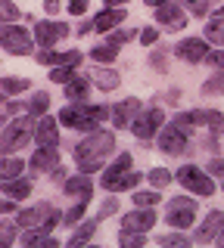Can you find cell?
Segmentation results:
<instances>
[{
    "label": "cell",
    "mask_w": 224,
    "mask_h": 248,
    "mask_svg": "<svg viewBox=\"0 0 224 248\" xmlns=\"http://www.w3.org/2000/svg\"><path fill=\"white\" fill-rule=\"evenodd\" d=\"M218 93H224V75H212L203 84V96H218Z\"/></svg>",
    "instance_id": "39"
},
{
    "label": "cell",
    "mask_w": 224,
    "mask_h": 248,
    "mask_svg": "<svg viewBox=\"0 0 224 248\" xmlns=\"http://www.w3.org/2000/svg\"><path fill=\"white\" fill-rule=\"evenodd\" d=\"M66 99H72V106H81L84 99H90V81L84 75H75L66 84Z\"/></svg>",
    "instance_id": "22"
},
{
    "label": "cell",
    "mask_w": 224,
    "mask_h": 248,
    "mask_svg": "<svg viewBox=\"0 0 224 248\" xmlns=\"http://www.w3.org/2000/svg\"><path fill=\"white\" fill-rule=\"evenodd\" d=\"M109 115H112L109 106H87V103L72 106V103H69L63 112H59L56 121L66 124V127H72V130H90V134H94L97 124H103Z\"/></svg>",
    "instance_id": "2"
},
{
    "label": "cell",
    "mask_w": 224,
    "mask_h": 248,
    "mask_svg": "<svg viewBox=\"0 0 224 248\" xmlns=\"http://www.w3.org/2000/svg\"><path fill=\"white\" fill-rule=\"evenodd\" d=\"M208 174H218V177H221V189H224V158L208 161Z\"/></svg>",
    "instance_id": "49"
},
{
    "label": "cell",
    "mask_w": 224,
    "mask_h": 248,
    "mask_svg": "<svg viewBox=\"0 0 224 248\" xmlns=\"http://www.w3.org/2000/svg\"><path fill=\"white\" fill-rule=\"evenodd\" d=\"M196 211H199L196 199L177 196V199H172L165 205V220L172 223L174 230H187V227H193V220H196Z\"/></svg>",
    "instance_id": "6"
},
{
    "label": "cell",
    "mask_w": 224,
    "mask_h": 248,
    "mask_svg": "<svg viewBox=\"0 0 224 248\" xmlns=\"http://www.w3.org/2000/svg\"><path fill=\"white\" fill-rule=\"evenodd\" d=\"M172 127L181 130L184 137H190V134H193V118H190V112H177L174 121H172Z\"/></svg>",
    "instance_id": "40"
},
{
    "label": "cell",
    "mask_w": 224,
    "mask_h": 248,
    "mask_svg": "<svg viewBox=\"0 0 224 248\" xmlns=\"http://www.w3.org/2000/svg\"><path fill=\"white\" fill-rule=\"evenodd\" d=\"M156 22L165 31H181L187 25V10H184L181 3H162L156 10Z\"/></svg>",
    "instance_id": "13"
},
{
    "label": "cell",
    "mask_w": 224,
    "mask_h": 248,
    "mask_svg": "<svg viewBox=\"0 0 224 248\" xmlns=\"http://www.w3.org/2000/svg\"><path fill=\"white\" fill-rule=\"evenodd\" d=\"M146 177H150L153 189H162V186H168V183L174 180V177H172V170H165V168H153V170H150Z\"/></svg>",
    "instance_id": "37"
},
{
    "label": "cell",
    "mask_w": 224,
    "mask_h": 248,
    "mask_svg": "<svg viewBox=\"0 0 224 248\" xmlns=\"http://www.w3.org/2000/svg\"><path fill=\"white\" fill-rule=\"evenodd\" d=\"M115 56H119V50L109 46V44H97L94 50H90V59L100 62V65H103V62H115Z\"/></svg>",
    "instance_id": "33"
},
{
    "label": "cell",
    "mask_w": 224,
    "mask_h": 248,
    "mask_svg": "<svg viewBox=\"0 0 224 248\" xmlns=\"http://www.w3.org/2000/svg\"><path fill=\"white\" fill-rule=\"evenodd\" d=\"M22 112V106L19 103H6L3 108H0V115H19Z\"/></svg>",
    "instance_id": "51"
},
{
    "label": "cell",
    "mask_w": 224,
    "mask_h": 248,
    "mask_svg": "<svg viewBox=\"0 0 224 248\" xmlns=\"http://www.w3.org/2000/svg\"><path fill=\"white\" fill-rule=\"evenodd\" d=\"M119 245H121V248H146V236H143V232L121 230V232H119Z\"/></svg>",
    "instance_id": "32"
},
{
    "label": "cell",
    "mask_w": 224,
    "mask_h": 248,
    "mask_svg": "<svg viewBox=\"0 0 224 248\" xmlns=\"http://www.w3.org/2000/svg\"><path fill=\"white\" fill-rule=\"evenodd\" d=\"M0 46H3L10 56H28V53L34 50V37L22 25H3L0 28Z\"/></svg>",
    "instance_id": "7"
},
{
    "label": "cell",
    "mask_w": 224,
    "mask_h": 248,
    "mask_svg": "<svg viewBox=\"0 0 224 248\" xmlns=\"http://www.w3.org/2000/svg\"><path fill=\"white\" fill-rule=\"evenodd\" d=\"M140 180H143L140 170H128V174H115V177L103 174L100 177V186H103L106 192H128V189H137Z\"/></svg>",
    "instance_id": "15"
},
{
    "label": "cell",
    "mask_w": 224,
    "mask_h": 248,
    "mask_svg": "<svg viewBox=\"0 0 224 248\" xmlns=\"http://www.w3.org/2000/svg\"><path fill=\"white\" fill-rule=\"evenodd\" d=\"M131 37H134V31H125V28H115L112 34H109V41H106V44H109V46H115V50H119V46H121V44H128Z\"/></svg>",
    "instance_id": "43"
},
{
    "label": "cell",
    "mask_w": 224,
    "mask_h": 248,
    "mask_svg": "<svg viewBox=\"0 0 224 248\" xmlns=\"http://www.w3.org/2000/svg\"><path fill=\"white\" fill-rule=\"evenodd\" d=\"M221 230H224V211H208L206 220L196 227V232H193V239H196L199 245H208V242H215V239L221 236Z\"/></svg>",
    "instance_id": "14"
},
{
    "label": "cell",
    "mask_w": 224,
    "mask_h": 248,
    "mask_svg": "<svg viewBox=\"0 0 224 248\" xmlns=\"http://www.w3.org/2000/svg\"><path fill=\"white\" fill-rule=\"evenodd\" d=\"M212 53V46H208L203 37H187V41H181L174 46V56L190 62V65H196V62H206V56Z\"/></svg>",
    "instance_id": "10"
},
{
    "label": "cell",
    "mask_w": 224,
    "mask_h": 248,
    "mask_svg": "<svg viewBox=\"0 0 224 248\" xmlns=\"http://www.w3.org/2000/svg\"><path fill=\"white\" fill-rule=\"evenodd\" d=\"M159 192L153 189V192H134V208H153V205H159Z\"/></svg>",
    "instance_id": "42"
},
{
    "label": "cell",
    "mask_w": 224,
    "mask_h": 248,
    "mask_svg": "<svg viewBox=\"0 0 224 248\" xmlns=\"http://www.w3.org/2000/svg\"><path fill=\"white\" fill-rule=\"evenodd\" d=\"M81 53L78 50H41L37 53V62L41 65H50V68H78L81 65Z\"/></svg>",
    "instance_id": "11"
},
{
    "label": "cell",
    "mask_w": 224,
    "mask_h": 248,
    "mask_svg": "<svg viewBox=\"0 0 224 248\" xmlns=\"http://www.w3.org/2000/svg\"><path fill=\"white\" fill-rule=\"evenodd\" d=\"M215 242H218V248H224V230H221V236L215 239Z\"/></svg>",
    "instance_id": "56"
},
{
    "label": "cell",
    "mask_w": 224,
    "mask_h": 248,
    "mask_svg": "<svg viewBox=\"0 0 224 248\" xmlns=\"http://www.w3.org/2000/svg\"><path fill=\"white\" fill-rule=\"evenodd\" d=\"M6 106V96H3V93H0V108H3Z\"/></svg>",
    "instance_id": "57"
},
{
    "label": "cell",
    "mask_w": 224,
    "mask_h": 248,
    "mask_svg": "<svg viewBox=\"0 0 224 248\" xmlns=\"http://www.w3.org/2000/svg\"><path fill=\"white\" fill-rule=\"evenodd\" d=\"M22 170H25V161L22 158H0V183H13L22 177Z\"/></svg>",
    "instance_id": "25"
},
{
    "label": "cell",
    "mask_w": 224,
    "mask_h": 248,
    "mask_svg": "<svg viewBox=\"0 0 224 248\" xmlns=\"http://www.w3.org/2000/svg\"><path fill=\"white\" fill-rule=\"evenodd\" d=\"M187 10H190L193 16H206V13H208V3H190Z\"/></svg>",
    "instance_id": "52"
},
{
    "label": "cell",
    "mask_w": 224,
    "mask_h": 248,
    "mask_svg": "<svg viewBox=\"0 0 224 248\" xmlns=\"http://www.w3.org/2000/svg\"><path fill=\"white\" fill-rule=\"evenodd\" d=\"M156 41H159V28H143L140 31V44L143 46H153Z\"/></svg>",
    "instance_id": "48"
},
{
    "label": "cell",
    "mask_w": 224,
    "mask_h": 248,
    "mask_svg": "<svg viewBox=\"0 0 224 248\" xmlns=\"http://www.w3.org/2000/svg\"><path fill=\"white\" fill-rule=\"evenodd\" d=\"M206 62H208L212 68H218V72H224V50H212V53L206 56Z\"/></svg>",
    "instance_id": "46"
},
{
    "label": "cell",
    "mask_w": 224,
    "mask_h": 248,
    "mask_svg": "<svg viewBox=\"0 0 224 248\" xmlns=\"http://www.w3.org/2000/svg\"><path fill=\"white\" fill-rule=\"evenodd\" d=\"M19 10L13 3H6V0H0V22H3V25H16V19H19Z\"/></svg>",
    "instance_id": "41"
},
{
    "label": "cell",
    "mask_w": 224,
    "mask_h": 248,
    "mask_svg": "<svg viewBox=\"0 0 224 248\" xmlns=\"http://www.w3.org/2000/svg\"><path fill=\"white\" fill-rule=\"evenodd\" d=\"M53 180H56V183H66V168H56V170H53Z\"/></svg>",
    "instance_id": "54"
},
{
    "label": "cell",
    "mask_w": 224,
    "mask_h": 248,
    "mask_svg": "<svg viewBox=\"0 0 224 248\" xmlns=\"http://www.w3.org/2000/svg\"><path fill=\"white\" fill-rule=\"evenodd\" d=\"M162 124H165V115H162V108H146V112L137 115V121L131 124V134L137 140H153L162 130Z\"/></svg>",
    "instance_id": "8"
},
{
    "label": "cell",
    "mask_w": 224,
    "mask_h": 248,
    "mask_svg": "<svg viewBox=\"0 0 224 248\" xmlns=\"http://www.w3.org/2000/svg\"><path fill=\"white\" fill-rule=\"evenodd\" d=\"M128 170H131V155H128V152H121L119 158H115L112 165L106 168V174H109V177H115V174H128Z\"/></svg>",
    "instance_id": "38"
},
{
    "label": "cell",
    "mask_w": 224,
    "mask_h": 248,
    "mask_svg": "<svg viewBox=\"0 0 224 248\" xmlns=\"http://www.w3.org/2000/svg\"><path fill=\"white\" fill-rule=\"evenodd\" d=\"M28 168H32L34 174H44V170H56V168H59V152H56V149H34L32 161H28Z\"/></svg>",
    "instance_id": "21"
},
{
    "label": "cell",
    "mask_w": 224,
    "mask_h": 248,
    "mask_svg": "<svg viewBox=\"0 0 224 248\" xmlns=\"http://www.w3.org/2000/svg\"><path fill=\"white\" fill-rule=\"evenodd\" d=\"M75 75H78L75 68H50V81L53 84H69Z\"/></svg>",
    "instance_id": "44"
},
{
    "label": "cell",
    "mask_w": 224,
    "mask_h": 248,
    "mask_svg": "<svg viewBox=\"0 0 224 248\" xmlns=\"http://www.w3.org/2000/svg\"><path fill=\"white\" fill-rule=\"evenodd\" d=\"M63 192H66V196H78V199H90V196H94V180H90L87 174L66 177V183H63Z\"/></svg>",
    "instance_id": "20"
},
{
    "label": "cell",
    "mask_w": 224,
    "mask_h": 248,
    "mask_svg": "<svg viewBox=\"0 0 224 248\" xmlns=\"http://www.w3.org/2000/svg\"><path fill=\"white\" fill-rule=\"evenodd\" d=\"M32 84L25 81V78H0V93H10V96H16V93H25Z\"/></svg>",
    "instance_id": "30"
},
{
    "label": "cell",
    "mask_w": 224,
    "mask_h": 248,
    "mask_svg": "<svg viewBox=\"0 0 224 248\" xmlns=\"http://www.w3.org/2000/svg\"><path fill=\"white\" fill-rule=\"evenodd\" d=\"M69 34V25H63V22H50V19H44V22H37L34 25V41L41 50H53L63 37Z\"/></svg>",
    "instance_id": "9"
},
{
    "label": "cell",
    "mask_w": 224,
    "mask_h": 248,
    "mask_svg": "<svg viewBox=\"0 0 224 248\" xmlns=\"http://www.w3.org/2000/svg\"><path fill=\"white\" fill-rule=\"evenodd\" d=\"M22 245L25 248H63L47 230H28L25 236H22Z\"/></svg>",
    "instance_id": "24"
},
{
    "label": "cell",
    "mask_w": 224,
    "mask_h": 248,
    "mask_svg": "<svg viewBox=\"0 0 224 248\" xmlns=\"http://www.w3.org/2000/svg\"><path fill=\"white\" fill-rule=\"evenodd\" d=\"M19 230L13 220H0V248H13V242H16Z\"/></svg>",
    "instance_id": "34"
},
{
    "label": "cell",
    "mask_w": 224,
    "mask_h": 248,
    "mask_svg": "<svg viewBox=\"0 0 224 248\" xmlns=\"http://www.w3.org/2000/svg\"><path fill=\"white\" fill-rule=\"evenodd\" d=\"M143 112V106H140V99H121V103H115L112 106V124L115 127H131V124L137 121V115Z\"/></svg>",
    "instance_id": "17"
},
{
    "label": "cell",
    "mask_w": 224,
    "mask_h": 248,
    "mask_svg": "<svg viewBox=\"0 0 224 248\" xmlns=\"http://www.w3.org/2000/svg\"><path fill=\"white\" fill-rule=\"evenodd\" d=\"M59 10H63V6H59L56 0H47V3H44V13H47V16H56Z\"/></svg>",
    "instance_id": "53"
},
{
    "label": "cell",
    "mask_w": 224,
    "mask_h": 248,
    "mask_svg": "<svg viewBox=\"0 0 224 248\" xmlns=\"http://www.w3.org/2000/svg\"><path fill=\"white\" fill-rule=\"evenodd\" d=\"M90 84H97L100 90L112 93V90L121 84V78H119V72H115V68H90Z\"/></svg>",
    "instance_id": "23"
},
{
    "label": "cell",
    "mask_w": 224,
    "mask_h": 248,
    "mask_svg": "<svg viewBox=\"0 0 224 248\" xmlns=\"http://www.w3.org/2000/svg\"><path fill=\"white\" fill-rule=\"evenodd\" d=\"M34 140L41 149H56L59 146V121L50 118V115H44V118L34 121Z\"/></svg>",
    "instance_id": "12"
},
{
    "label": "cell",
    "mask_w": 224,
    "mask_h": 248,
    "mask_svg": "<svg viewBox=\"0 0 224 248\" xmlns=\"http://www.w3.org/2000/svg\"><path fill=\"white\" fill-rule=\"evenodd\" d=\"M193 124H206V127L212 130H224V115L221 112H208V108H196V112H190Z\"/></svg>",
    "instance_id": "26"
},
{
    "label": "cell",
    "mask_w": 224,
    "mask_h": 248,
    "mask_svg": "<svg viewBox=\"0 0 224 248\" xmlns=\"http://www.w3.org/2000/svg\"><path fill=\"white\" fill-rule=\"evenodd\" d=\"M112 214H119V199H106L103 202V208H100V214H97V223L106 220V217H112Z\"/></svg>",
    "instance_id": "45"
},
{
    "label": "cell",
    "mask_w": 224,
    "mask_h": 248,
    "mask_svg": "<svg viewBox=\"0 0 224 248\" xmlns=\"http://www.w3.org/2000/svg\"><path fill=\"white\" fill-rule=\"evenodd\" d=\"M3 211H16V202H0V214Z\"/></svg>",
    "instance_id": "55"
},
{
    "label": "cell",
    "mask_w": 224,
    "mask_h": 248,
    "mask_svg": "<svg viewBox=\"0 0 224 248\" xmlns=\"http://www.w3.org/2000/svg\"><path fill=\"white\" fill-rule=\"evenodd\" d=\"M94 232H97V220H87V223H81V227L72 232V239H69V245H66V248H81V245H87Z\"/></svg>",
    "instance_id": "28"
},
{
    "label": "cell",
    "mask_w": 224,
    "mask_h": 248,
    "mask_svg": "<svg viewBox=\"0 0 224 248\" xmlns=\"http://www.w3.org/2000/svg\"><path fill=\"white\" fill-rule=\"evenodd\" d=\"M218 16H224V6H221V13H218Z\"/></svg>",
    "instance_id": "59"
},
{
    "label": "cell",
    "mask_w": 224,
    "mask_h": 248,
    "mask_svg": "<svg viewBox=\"0 0 224 248\" xmlns=\"http://www.w3.org/2000/svg\"><path fill=\"white\" fill-rule=\"evenodd\" d=\"M3 192H6V196H10V202L28 199V196H32V180H28V177H19V180L6 183V186H3Z\"/></svg>",
    "instance_id": "27"
},
{
    "label": "cell",
    "mask_w": 224,
    "mask_h": 248,
    "mask_svg": "<svg viewBox=\"0 0 224 248\" xmlns=\"http://www.w3.org/2000/svg\"><path fill=\"white\" fill-rule=\"evenodd\" d=\"M34 140V118L32 115H22V118H13L0 134V155L3 158H13V152L22 149L25 143Z\"/></svg>",
    "instance_id": "3"
},
{
    "label": "cell",
    "mask_w": 224,
    "mask_h": 248,
    "mask_svg": "<svg viewBox=\"0 0 224 248\" xmlns=\"http://www.w3.org/2000/svg\"><path fill=\"white\" fill-rule=\"evenodd\" d=\"M193 239L184 236V232H165V236H159V248H190Z\"/></svg>",
    "instance_id": "31"
},
{
    "label": "cell",
    "mask_w": 224,
    "mask_h": 248,
    "mask_svg": "<svg viewBox=\"0 0 224 248\" xmlns=\"http://www.w3.org/2000/svg\"><path fill=\"white\" fill-rule=\"evenodd\" d=\"M87 202H90V199H78V205H72V208H69V211L63 214V223H66V227H72V223H78V220H81L84 211H87Z\"/></svg>",
    "instance_id": "36"
},
{
    "label": "cell",
    "mask_w": 224,
    "mask_h": 248,
    "mask_svg": "<svg viewBox=\"0 0 224 248\" xmlns=\"http://www.w3.org/2000/svg\"><path fill=\"white\" fill-rule=\"evenodd\" d=\"M159 149L168 152V155H181L184 149H190V146H187V137H184L181 130H174L172 124H165V127L159 130Z\"/></svg>",
    "instance_id": "18"
},
{
    "label": "cell",
    "mask_w": 224,
    "mask_h": 248,
    "mask_svg": "<svg viewBox=\"0 0 224 248\" xmlns=\"http://www.w3.org/2000/svg\"><path fill=\"white\" fill-rule=\"evenodd\" d=\"M153 223H156V211L153 208H134V211H128L121 217V230H131V232H143L153 230Z\"/></svg>",
    "instance_id": "16"
},
{
    "label": "cell",
    "mask_w": 224,
    "mask_h": 248,
    "mask_svg": "<svg viewBox=\"0 0 224 248\" xmlns=\"http://www.w3.org/2000/svg\"><path fill=\"white\" fill-rule=\"evenodd\" d=\"M47 108H50V96H47L44 90H37L34 96H32V103H28V112H32V115H41V118H44V115H47Z\"/></svg>",
    "instance_id": "35"
},
{
    "label": "cell",
    "mask_w": 224,
    "mask_h": 248,
    "mask_svg": "<svg viewBox=\"0 0 224 248\" xmlns=\"http://www.w3.org/2000/svg\"><path fill=\"white\" fill-rule=\"evenodd\" d=\"M81 248H97V245H81Z\"/></svg>",
    "instance_id": "58"
},
{
    "label": "cell",
    "mask_w": 224,
    "mask_h": 248,
    "mask_svg": "<svg viewBox=\"0 0 224 248\" xmlns=\"http://www.w3.org/2000/svg\"><path fill=\"white\" fill-rule=\"evenodd\" d=\"M112 149H115V134H109V130H94V134H87L75 146V165H78L81 174L90 177L109 161Z\"/></svg>",
    "instance_id": "1"
},
{
    "label": "cell",
    "mask_w": 224,
    "mask_h": 248,
    "mask_svg": "<svg viewBox=\"0 0 224 248\" xmlns=\"http://www.w3.org/2000/svg\"><path fill=\"white\" fill-rule=\"evenodd\" d=\"M125 16L128 13L121 10V6H106L103 13L94 16V22H90V25H94V31H106V34H112V31L125 22Z\"/></svg>",
    "instance_id": "19"
},
{
    "label": "cell",
    "mask_w": 224,
    "mask_h": 248,
    "mask_svg": "<svg viewBox=\"0 0 224 248\" xmlns=\"http://www.w3.org/2000/svg\"><path fill=\"white\" fill-rule=\"evenodd\" d=\"M174 180L181 183L187 192H193V196H212V192L218 189L212 177H208L203 168H196V165H184V168L174 174Z\"/></svg>",
    "instance_id": "5"
},
{
    "label": "cell",
    "mask_w": 224,
    "mask_h": 248,
    "mask_svg": "<svg viewBox=\"0 0 224 248\" xmlns=\"http://www.w3.org/2000/svg\"><path fill=\"white\" fill-rule=\"evenodd\" d=\"M150 65L156 68V72H165V65H168V59H165V53H159V50H153L150 53Z\"/></svg>",
    "instance_id": "47"
},
{
    "label": "cell",
    "mask_w": 224,
    "mask_h": 248,
    "mask_svg": "<svg viewBox=\"0 0 224 248\" xmlns=\"http://www.w3.org/2000/svg\"><path fill=\"white\" fill-rule=\"evenodd\" d=\"M69 13H72V16H84V13H87V3H84V0H75V3H69Z\"/></svg>",
    "instance_id": "50"
},
{
    "label": "cell",
    "mask_w": 224,
    "mask_h": 248,
    "mask_svg": "<svg viewBox=\"0 0 224 248\" xmlns=\"http://www.w3.org/2000/svg\"><path fill=\"white\" fill-rule=\"evenodd\" d=\"M206 44L224 46V16H215V19L206 25Z\"/></svg>",
    "instance_id": "29"
},
{
    "label": "cell",
    "mask_w": 224,
    "mask_h": 248,
    "mask_svg": "<svg viewBox=\"0 0 224 248\" xmlns=\"http://www.w3.org/2000/svg\"><path fill=\"white\" fill-rule=\"evenodd\" d=\"M63 220V211H56V208L50 205V202H37L32 208H22L16 214V223L19 227H28V230H53L56 223Z\"/></svg>",
    "instance_id": "4"
}]
</instances>
